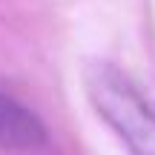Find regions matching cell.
<instances>
[{"label":"cell","instance_id":"6da1fadb","mask_svg":"<svg viewBox=\"0 0 155 155\" xmlns=\"http://www.w3.org/2000/svg\"><path fill=\"white\" fill-rule=\"evenodd\" d=\"M83 83L98 115L129 144V152L155 155V112L129 78L109 63H92Z\"/></svg>","mask_w":155,"mask_h":155},{"label":"cell","instance_id":"7a4b0ae2","mask_svg":"<svg viewBox=\"0 0 155 155\" xmlns=\"http://www.w3.org/2000/svg\"><path fill=\"white\" fill-rule=\"evenodd\" d=\"M49 132H46L43 121L17 104L15 98L0 92V147L3 150H35L43 147Z\"/></svg>","mask_w":155,"mask_h":155}]
</instances>
